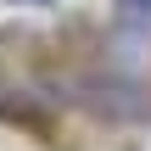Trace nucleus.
<instances>
[{"label":"nucleus","mask_w":151,"mask_h":151,"mask_svg":"<svg viewBox=\"0 0 151 151\" xmlns=\"http://www.w3.org/2000/svg\"><path fill=\"white\" fill-rule=\"evenodd\" d=\"M112 34H118V45L151 39V0H118L112 6Z\"/></svg>","instance_id":"nucleus-1"}]
</instances>
